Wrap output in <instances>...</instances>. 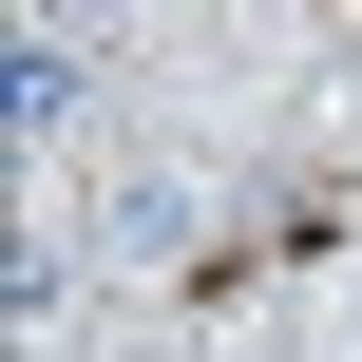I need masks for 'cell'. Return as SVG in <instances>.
Returning a JSON list of instances; mask_svg holds the SVG:
<instances>
[{
    "instance_id": "cell-2",
    "label": "cell",
    "mask_w": 362,
    "mask_h": 362,
    "mask_svg": "<svg viewBox=\"0 0 362 362\" xmlns=\"http://www.w3.org/2000/svg\"><path fill=\"white\" fill-rule=\"evenodd\" d=\"M57 134H76V57H57V38H19V153L57 172Z\"/></svg>"
},
{
    "instance_id": "cell-1",
    "label": "cell",
    "mask_w": 362,
    "mask_h": 362,
    "mask_svg": "<svg viewBox=\"0 0 362 362\" xmlns=\"http://www.w3.org/2000/svg\"><path fill=\"white\" fill-rule=\"evenodd\" d=\"M191 229H210V191H191V172H115V210H95V248H115V267H172Z\"/></svg>"
},
{
    "instance_id": "cell-3",
    "label": "cell",
    "mask_w": 362,
    "mask_h": 362,
    "mask_svg": "<svg viewBox=\"0 0 362 362\" xmlns=\"http://www.w3.org/2000/svg\"><path fill=\"white\" fill-rule=\"evenodd\" d=\"M95 19H115V0H19V38H95Z\"/></svg>"
}]
</instances>
